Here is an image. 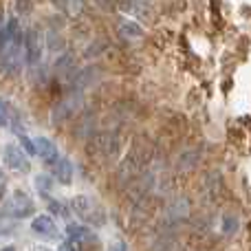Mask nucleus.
I'll use <instances>...</instances> for the list:
<instances>
[{"label": "nucleus", "mask_w": 251, "mask_h": 251, "mask_svg": "<svg viewBox=\"0 0 251 251\" xmlns=\"http://www.w3.org/2000/svg\"><path fill=\"white\" fill-rule=\"evenodd\" d=\"M25 57L29 66L38 64V60L42 57V40L35 29H29L25 33Z\"/></svg>", "instance_id": "nucleus-4"}, {"label": "nucleus", "mask_w": 251, "mask_h": 251, "mask_svg": "<svg viewBox=\"0 0 251 251\" xmlns=\"http://www.w3.org/2000/svg\"><path fill=\"white\" fill-rule=\"evenodd\" d=\"M0 126H7V110H0Z\"/></svg>", "instance_id": "nucleus-19"}, {"label": "nucleus", "mask_w": 251, "mask_h": 251, "mask_svg": "<svg viewBox=\"0 0 251 251\" xmlns=\"http://www.w3.org/2000/svg\"><path fill=\"white\" fill-rule=\"evenodd\" d=\"M91 150L93 152H101V154H113L117 150V139L113 134H97L95 139L91 141Z\"/></svg>", "instance_id": "nucleus-8"}, {"label": "nucleus", "mask_w": 251, "mask_h": 251, "mask_svg": "<svg viewBox=\"0 0 251 251\" xmlns=\"http://www.w3.org/2000/svg\"><path fill=\"white\" fill-rule=\"evenodd\" d=\"M97 2H100V7L106 9V11H113L115 9V0H97Z\"/></svg>", "instance_id": "nucleus-16"}, {"label": "nucleus", "mask_w": 251, "mask_h": 251, "mask_svg": "<svg viewBox=\"0 0 251 251\" xmlns=\"http://www.w3.org/2000/svg\"><path fill=\"white\" fill-rule=\"evenodd\" d=\"M35 187H38L42 194H49V187H51V178H49L47 174H40V176H35Z\"/></svg>", "instance_id": "nucleus-13"}, {"label": "nucleus", "mask_w": 251, "mask_h": 251, "mask_svg": "<svg viewBox=\"0 0 251 251\" xmlns=\"http://www.w3.org/2000/svg\"><path fill=\"white\" fill-rule=\"evenodd\" d=\"M31 229H33V234L38 236H47V238H53V236L57 234L55 229V221H53L49 214H42V216H35L33 221H31Z\"/></svg>", "instance_id": "nucleus-6"}, {"label": "nucleus", "mask_w": 251, "mask_h": 251, "mask_svg": "<svg viewBox=\"0 0 251 251\" xmlns=\"http://www.w3.org/2000/svg\"><path fill=\"white\" fill-rule=\"evenodd\" d=\"M49 209H51V214H55V216L69 218V207L62 205V203H57V201H49Z\"/></svg>", "instance_id": "nucleus-12"}, {"label": "nucleus", "mask_w": 251, "mask_h": 251, "mask_svg": "<svg viewBox=\"0 0 251 251\" xmlns=\"http://www.w3.org/2000/svg\"><path fill=\"white\" fill-rule=\"evenodd\" d=\"M35 141V154L38 156H42V161H47L49 165H53L57 161V146L51 141L49 137H38V139H33Z\"/></svg>", "instance_id": "nucleus-5"}, {"label": "nucleus", "mask_w": 251, "mask_h": 251, "mask_svg": "<svg viewBox=\"0 0 251 251\" xmlns=\"http://www.w3.org/2000/svg\"><path fill=\"white\" fill-rule=\"evenodd\" d=\"M20 143L25 146L26 154H35V141H33V139H29V137H25V134H22V137H20Z\"/></svg>", "instance_id": "nucleus-14"}, {"label": "nucleus", "mask_w": 251, "mask_h": 251, "mask_svg": "<svg viewBox=\"0 0 251 251\" xmlns=\"http://www.w3.org/2000/svg\"><path fill=\"white\" fill-rule=\"evenodd\" d=\"M2 176H4V174H2V168H0V181H2Z\"/></svg>", "instance_id": "nucleus-20"}, {"label": "nucleus", "mask_w": 251, "mask_h": 251, "mask_svg": "<svg viewBox=\"0 0 251 251\" xmlns=\"http://www.w3.org/2000/svg\"><path fill=\"white\" fill-rule=\"evenodd\" d=\"M117 29H119V35L126 40H137V38H143V26L139 25V22H134V20H119V25H117Z\"/></svg>", "instance_id": "nucleus-9"}, {"label": "nucleus", "mask_w": 251, "mask_h": 251, "mask_svg": "<svg viewBox=\"0 0 251 251\" xmlns=\"http://www.w3.org/2000/svg\"><path fill=\"white\" fill-rule=\"evenodd\" d=\"M234 229H236V218L227 216L225 221H223V231H225V234H234Z\"/></svg>", "instance_id": "nucleus-15"}, {"label": "nucleus", "mask_w": 251, "mask_h": 251, "mask_svg": "<svg viewBox=\"0 0 251 251\" xmlns=\"http://www.w3.org/2000/svg\"><path fill=\"white\" fill-rule=\"evenodd\" d=\"M16 33H18V22L11 18V20L7 22V26L0 29V57H2V53L7 51V47L11 44V40L16 38Z\"/></svg>", "instance_id": "nucleus-11"}, {"label": "nucleus", "mask_w": 251, "mask_h": 251, "mask_svg": "<svg viewBox=\"0 0 251 251\" xmlns=\"http://www.w3.org/2000/svg\"><path fill=\"white\" fill-rule=\"evenodd\" d=\"M33 214H35V203L29 199V194H25L22 190L13 192V196L7 203V209H4V216L25 218V216H33Z\"/></svg>", "instance_id": "nucleus-2"}, {"label": "nucleus", "mask_w": 251, "mask_h": 251, "mask_svg": "<svg viewBox=\"0 0 251 251\" xmlns=\"http://www.w3.org/2000/svg\"><path fill=\"white\" fill-rule=\"evenodd\" d=\"M18 9H20V11H29V0H18Z\"/></svg>", "instance_id": "nucleus-17"}, {"label": "nucleus", "mask_w": 251, "mask_h": 251, "mask_svg": "<svg viewBox=\"0 0 251 251\" xmlns=\"http://www.w3.org/2000/svg\"><path fill=\"white\" fill-rule=\"evenodd\" d=\"M4 196H7V185H4V183H0V205H2Z\"/></svg>", "instance_id": "nucleus-18"}, {"label": "nucleus", "mask_w": 251, "mask_h": 251, "mask_svg": "<svg viewBox=\"0 0 251 251\" xmlns=\"http://www.w3.org/2000/svg\"><path fill=\"white\" fill-rule=\"evenodd\" d=\"M53 174H55V178L62 185H71L73 183V163L69 159H60L57 156V161L53 163Z\"/></svg>", "instance_id": "nucleus-7"}, {"label": "nucleus", "mask_w": 251, "mask_h": 251, "mask_svg": "<svg viewBox=\"0 0 251 251\" xmlns=\"http://www.w3.org/2000/svg\"><path fill=\"white\" fill-rule=\"evenodd\" d=\"M4 163H7L9 170L13 172H29L31 163L25 156V150L20 146H7L4 148Z\"/></svg>", "instance_id": "nucleus-3"}, {"label": "nucleus", "mask_w": 251, "mask_h": 251, "mask_svg": "<svg viewBox=\"0 0 251 251\" xmlns=\"http://www.w3.org/2000/svg\"><path fill=\"white\" fill-rule=\"evenodd\" d=\"M66 236H69L73 243H77V245H82V243H86V240L95 238V236L91 234V229H88V227L77 225V223H71V225L66 227Z\"/></svg>", "instance_id": "nucleus-10"}, {"label": "nucleus", "mask_w": 251, "mask_h": 251, "mask_svg": "<svg viewBox=\"0 0 251 251\" xmlns=\"http://www.w3.org/2000/svg\"><path fill=\"white\" fill-rule=\"evenodd\" d=\"M71 207H73V212L77 214L84 223H91V225H97V227L106 223L104 207H101L95 199H91V196H84V194L73 196V199H71Z\"/></svg>", "instance_id": "nucleus-1"}]
</instances>
